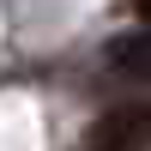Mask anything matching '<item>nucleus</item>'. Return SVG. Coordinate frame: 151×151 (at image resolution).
<instances>
[{"instance_id": "4", "label": "nucleus", "mask_w": 151, "mask_h": 151, "mask_svg": "<svg viewBox=\"0 0 151 151\" xmlns=\"http://www.w3.org/2000/svg\"><path fill=\"white\" fill-rule=\"evenodd\" d=\"M91 151H109V145H91Z\"/></svg>"}, {"instance_id": "1", "label": "nucleus", "mask_w": 151, "mask_h": 151, "mask_svg": "<svg viewBox=\"0 0 151 151\" xmlns=\"http://www.w3.org/2000/svg\"><path fill=\"white\" fill-rule=\"evenodd\" d=\"M91 145H109V151H139L151 145V103L145 109H115L91 127Z\"/></svg>"}, {"instance_id": "3", "label": "nucleus", "mask_w": 151, "mask_h": 151, "mask_svg": "<svg viewBox=\"0 0 151 151\" xmlns=\"http://www.w3.org/2000/svg\"><path fill=\"white\" fill-rule=\"evenodd\" d=\"M133 12H139V18H151V0H133Z\"/></svg>"}, {"instance_id": "2", "label": "nucleus", "mask_w": 151, "mask_h": 151, "mask_svg": "<svg viewBox=\"0 0 151 151\" xmlns=\"http://www.w3.org/2000/svg\"><path fill=\"white\" fill-rule=\"evenodd\" d=\"M109 60H115L121 73H139V79H151V36H121V42L109 48Z\"/></svg>"}]
</instances>
